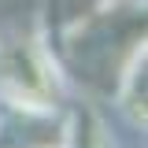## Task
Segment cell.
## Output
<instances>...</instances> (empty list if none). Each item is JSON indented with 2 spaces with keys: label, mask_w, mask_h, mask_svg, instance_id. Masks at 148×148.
I'll return each instance as SVG.
<instances>
[{
  "label": "cell",
  "mask_w": 148,
  "mask_h": 148,
  "mask_svg": "<svg viewBox=\"0 0 148 148\" xmlns=\"http://www.w3.org/2000/svg\"><path fill=\"white\" fill-rule=\"evenodd\" d=\"M63 100V74L56 71V59L22 34L0 37V104L22 111L30 119L56 115Z\"/></svg>",
  "instance_id": "cell-1"
},
{
  "label": "cell",
  "mask_w": 148,
  "mask_h": 148,
  "mask_svg": "<svg viewBox=\"0 0 148 148\" xmlns=\"http://www.w3.org/2000/svg\"><path fill=\"white\" fill-rule=\"evenodd\" d=\"M63 148H119L108 130V119L92 104H71V115L63 122Z\"/></svg>",
  "instance_id": "cell-2"
},
{
  "label": "cell",
  "mask_w": 148,
  "mask_h": 148,
  "mask_svg": "<svg viewBox=\"0 0 148 148\" xmlns=\"http://www.w3.org/2000/svg\"><path fill=\"white\" fill-rule=\"evenodd\" d=\"M115 104L126 115L133 130H145V45H137L130 52L126 67L119 74V89H115Z\"/></svg>",
  "instance_id": "cell-3"
}]
</instances>
